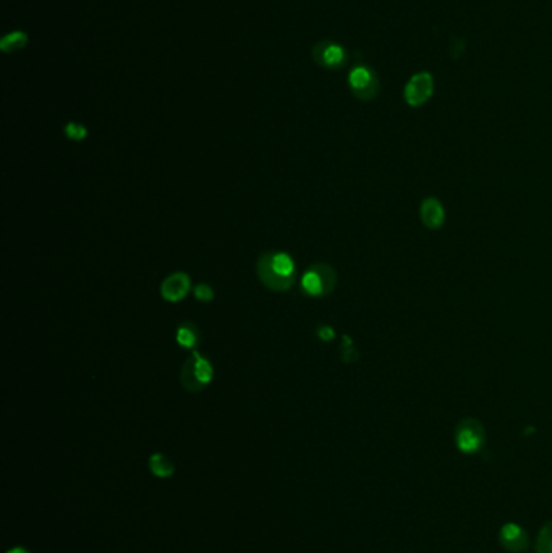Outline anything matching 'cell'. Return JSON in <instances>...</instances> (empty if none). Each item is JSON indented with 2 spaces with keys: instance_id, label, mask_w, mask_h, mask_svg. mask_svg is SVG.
Instances as JSON below:
<instances>
[{
  "instance_id": "cell-3",
  "label": "cell",
  "mask_w": 552,
  "mask_h": 553,
  "mask_svg": "<svg viewBox=\"0 0 552 553\" xmlns=\"http://www.w3.org/2000/svg\"><path fill=\"white\" fill-rule=\"evenodd\" d=\"M455 444L458 450L465 455H473V453L481 451V448L486 444V430L483 424L472 417L458 422L455 429Z\"/></svg>"
},
{
  "instance_id": "cell-17",
  "label": "cell",
  "mask_w": 552,
  "mask_h": 553,
  "mask_svg": "<svg viewBox=\"0 0 552 553\" xmlns=\"http://www.w3.org/2000/svg\"><path fill=\"white\" fill-rule=\"evenodd\" d=\"M195 298L201 302H211L214 300V290L207 283H197L193 288Z\"/></svg>"
},
{
  "instance_id": "cell-1",
  "label": "cell",
  "mask_w": 552,
  "mask_h": 553,
  "mask_svg": "<svg viewBox=\"0 0 552 553\" xmlns=\"http://www.w3.org/2000/svg\"><path fill=\"white\" fill-rule=\"evenodd\" d=\"M212 377L214 368L211 361L197 351L190 354L182 371H180V383L188 393H200L202 388L211 383Z\"/></svg>"
},
{
  "instance_id": "cell-16",
  "label": "cell",
  "mask_w": 552,
  "mask_h": 553,
  "mask_svg": "<svg viewBox=\"0 0 552 553\" xmlns=\"http://www.w3.org/2000/svg\"><path fill=\"white\" fill-rule=\"evenodd\" d=\"M63 133H65L67 138L73 139V141H83V139L88 136L86 126H83L81 124H75V121H70V124L63 126Z\"/></svg>"
},
{
  "instance_id": "cell-14",
  "label": "cell",
  "mask_w": 552,
  "mask_h": 553,
  "mask_svg": "<svg viewBox=\"0 0 552 553\" xmlns=\"http://www.w3.org/2000/svg\"><path fill=\"white\" fill-rule=\"evenodd\" d=\"M534 550L536 553H552V520L546 522L539 531Z\"/></svg>"
},
{
  "instance_id": "cell-13",
  "label": "cell",
  "mask_w": 552,
  "mask_h": 553,
  "mask_svg": "<svg viewBox=\"0 0 552 553\" xmlns=\"http://www.w3.org/2000/svg\"><path fill=\"white\" fill-rule=\"evenodd\" d=\"M149 468L151 473L158 477H162V479H164V477H171L173 474V469H175L171 459L166 455H162V453H156V455L151 456Z\"/></svg>"
},
{
  "instance_id": "cell-7",
  "label": "cell",
  "mask_w": 552,
  "mask_h": 553,
  "mask_svg": "<svg viewBox=\"0 0 552 553\" xmlns=\"http://www.w3.org/2000/svg\"><path fill=\"white\" fill-rule=\"evenodd\" d=\"M258 277L259 280L264 283V287H267L272 291H288L292 290V287L296 282L295 277H282L272 269L271 265V251H267L264 254H261V258L258 259Z\"/></svg>"
},
{
  "instance_id": "cell-11",
  "label": "cell",
  "mask_w": 552,
  "mask_h": 553,
  "mask_svg": "<svg viewBox=\"0 0 552 553\" xmlns=\"http://www.w3.org/2000/svg\"><path fill=\"white\" fill-rule=\"evenodd\" d=\"M175 340L185 349H195L197 343H200V332H197L195 324L183 322L178 325Z\"/></svg>"
},
{
  "instance_id": "cell-18",
  "label": "cell",
  "mask_w": 552,
  "mask_h": 553,
  "mask_svg": "<svg viewBox=\"0 0 552 553\" xmlns=\"http://www.w3.org/2000/svg\"><path fill=\"white\" fill-rule=\"evenodd\" d=\"M318 336L324 341H330L335 336L334 329L329 327V325H321V327L318 329Z\"/></svg>"
},
{
  "instance_id": "cell-10",
  "label": "cell",
  "mask_w": 552,
  "mask_h": 553,
  "mask_svg": "<svg viewBox=\"0 0 552 553\" xmlns=\"http://www.w3.org/2000/svg\"><path fill=\"white\" fill-rule=\"evenodd\" d=\"M421 220L428 229H439L444 222V209L438 199H429L421 204Z\"/></svg>"
},
{
  "instance_id": "cell-8",
  "label": "cell",
  "mask_w": 552,
  "mask_h": 553,
  "mask_svg": "<svg viewBox=\"0 0 552 553\" xmlns=\"http://www.w3.org/2000/svg\"><path fill=\"white\" fill-rule=\"evenodd\" d=\"M499 544L507 552L521 553L530 547V537H528L525 529L519 526V524L507 522L499 531Z\"/></svg>"
},
{
  "instance_id": "cell-6",
  "label": "cell",
  "mask_w": 552,
  "mask_h": 553,
  "mask_svg": "<svg viewBox=\"0 0 552 553\" xmlns=\"http://www.w3.org/2000/svg\"><path fill=\"white\" fill-rule=\"evenodd\" d=\"M313 60L319 67L328 70H339L345 65L347 52L342 45L332 43V40H321L313 48Z\"/></svg>"
},
{
  "instance_id": "cell-12",
  "label": "cell",
  "mask_w": 552,
  "mask_h": 553,
  "mask_svg": "<svg viewBox=\"0 0 552 553\" xmlns=\"http://www.w3.org/2000/svg\"><path fill=\"white\" fill-rule=\"evenodd\" d=\"M271 265L278 275L295 277V262L287 253H271Z\"/></svg>"
},
{
  "instance_id": "cell-15",
  "label": "cell",
  "mask_w": 552,
  "mask_h": 553,
  "mask_svg": "<svg viewBox=\"0 0 552 553\" xmlns=\"http://www.w3.org/2000/svg\"><path fill=\"white\" fill-rule=\"evenodd\" d=\"M28 43V36L23 33H13V34H9V36H5L4 40H2V49L5 52H11V50H16V49H21L23 45H25Z\"/></svg>"
},
{
  "instance_id": "cell-2",
  "label": "cell",
  "mask_w": 552,
  "mask_h": 553,
  "mask_svg": "<svg viewBox=\"0 0 552 553\" xmlns=\"http://www.w3.org/2000/svg\"><path fill=\"white\" fill-rule=\"evenodd\" d=\"M337 275L328 264H315L301 277V288L308 296L329 295L335 288Z\"/></svg>"
},
{
  "instance_id": "cell-9",
  "label": "cell",
  "mask_w": 552,
  "mask_h": 553,
  "mask_svg": "<svg viewBox=\"0 0 552 553\" xmlns=\"http://www.w3.org/2000/svg\"><path fill=\"white\" fill-rule=\"evenodd\" d=\"M191 280L185 272H175L168 275L161 285V296L168 302H178L190 293Z\"/></svg>"
},
{
  "instance_id": "cell-19",
  "label": "cell",
  "mask_w": 552,
  "mask_h": 553,
  "mask_svg": "<svg viewBox=\"0 0 552 553\" xmlns=\"http://www.w3.org/2000/svg\"><path fill=\"white\" fill-rule=\"evenodd\" d=\"M9 553H30V552H26L25 549H13V550H10Z\"/></svg>"
},
{
  "instance_id": "cell-5",
  "label": "cell",
  "mask_w": 552,
  "mask_h": 553,
  "mask_svg": "<svg viewBox=\"0 0 552 553\" xmlns=\"http://www.w3.org/2000/svg\"><path fill=\"white\" fill-rule=\"evenodd\" d=\"M434 92V78L431 73L420 72L413 75L405 86V101L411 107L423 106Z\"/></svg>"
},
{
  "instance_id": "cell-4",
  "label": "cell",
  "mask_w": 552,
  "mask_h": 553,
  "mask_svg": "<svg viewBox=\"0 0 552 553\" xmlns=\"http://www.w3.org/2000/svg\"><path fill=\"white\" fill-rule=\"evenodd\" d=\"M348 86L359 101H371L379 92V80L368 67H355L348 75Z\"/></svg>"
}]
</instances>
